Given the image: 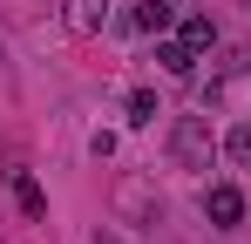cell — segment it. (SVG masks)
Listing matches in <instances>:
<instances>
[{
	"label": "cell",
	"mask_w": 251,
	"mask_h": 244,
	"mask_svg": "<svg viewBox=\"0 0 251 244\" xmlns=\"http://www.w3.org/2000/svg\"><path fill=\"white\" fill-rule=\"evenodd\" d=\"M163 143H170V156L183 163V170H210V163H217V136H210L204 116H176Z\"/></svg>",
	"instance_id": "cell-1"
},
{
	"label": "cell",
	"mask_w": 251,
	"mask_h": 244,
	"mask_svg": "<svg viewBox=\"0 0 251 244\" xmlns=\"http://www.w3.org/2000/svg\"><path fill=\"white\" fill-rule=\"evenodd\" d=\"M204 217L217 231H238L245 224V190L238 183H204Z\"/></svg>",
	"instance_id": "cell-2"
},
{
	"label": "cell",
	"mask_w": 251,
	"mask_h": 244,
	"mask_svg": "<svg viewBox=\"0 0 251 244\" xmlns=\"http://www.w3.org/2000/svg\"><path fill=\"white\" fill-rule=\"evenodd\" d=\"M61 27L68 34H102L109 27V0H61Z\"/></svg>",
	"instance_id": "cell-3"
},
{
	"label": "cell",
	"mask_w": 251,
	"mask_h": 244,
	"mask_svg": "<svg viewBox=\"0 0 251 244\" xmlns=\"http://www.w3.org/2000/svg\"><path fill=\"white\" fill-rule=\"evenodd\" d=\"M7 183H14V203H21V217H34V224H48V197H41V183H34V170H0Z\"/></svg>",
	"instance_id": "cell-4"
},
{
	"label": "cell",
	"mask_w": 251,
	"mask_h": 244,
	"mask_svg": "<svg viewBox=\"0 0 251 244\" xmlns=\"http://www.w3.org/2000/svg\"><path fill=\"white\" fill-rule=\"evenodd\" d=\"M170 21H176L170 0H136V7H129V27H136V34H170Z\"/></svg>",
	"instance_id": "cell-5"
},
{
	"label": "cell",
	"mask_w": 251,
	"mask_h": 244,
	"mask_svg": "<svg viewBox=\"0 0 251 244\" xmlns=\"http://www.w3.org/2000/svg\"><path fill=\"white\" fill-rule=\"evenodd\" d=\"M176 41H183L190 54H210V48H217V27H210V14H183V21H176Z\"/></svg>",
	"instance_id": "cell-6"
},
{
	"label": "cell",
	"mask_w": 251,
	"mask_h": 244,
	"mask_svg": "<svg viewBox=\"0 0 251 244\" xmlns=\"http://www.w3.org/2000/svg\"><path fill=\"white\" fill-rule=\"evenodd\" d=\"M123 116H129V129H150V122L163 116V102H156V88H129V95H123Z\"/></svg>",
	"instance_id": "cell-7"
},
{
	"label": "cell",
	"mask_w": 251,
	"mask_h": 244,
	"mask_svg": "<svg viewBox=\"0 0 251 244\" xmlns=\"http://www.w3.org/2000/svg\"><path fill=\"white\" fill-rule=\"evenodd\" d=\"M156 61H163V75H176V81L197 68V54H190L183 41H170V34H156Z\"/></svg>",
	"instance_id": "cell-8"
},
{
	"label": "cell",
	"mask_w": 251,
	"mask_h": 244,
	"mask_svg": "<svg viewBox=\"0 0 251 244\" xmlns=\"http://www.w3.org/2000/svg\"><path fill=\"white\" fill-rule=\"evenodd\" d=\"M224 156L238 163V170H251V122H231L224 129Z\"/></svg>",
	"instance_id": "cell-9"
},
{
	"label": "cell",
	"mask_w": 251,
	"mask_h": 244,
	"mask_svg": "<svg viewBox=\"0 0 251 244\" xmlns=\"http://www.w3.org/2000/svg\"><path fill=\"white\" fill-rule=\"evenodd\" d=\"M95 244H123V238H116V231H95Z\"/></svg>",
	"instance_id": "cell-10"
},
{
	"label": "cell",
	"mask_w": 251,
	"mask_h": 244,
	"mask_svg": "<svg viewBox=\"0 0 251 244\" xmlns=\"http://www.w3.org/2000/svg\"><path fill=\"white\" fill-rule=\"evenodd\" d=\"M245 7H251V0H245Z\"/></svg>",
	"instance_id": "cell-11"
}]
</instances>
